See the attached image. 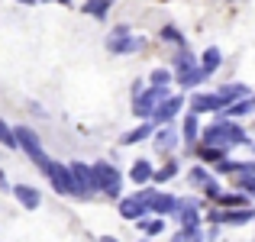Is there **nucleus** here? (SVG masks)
<instances>
[{"instance_id":"nucleus-4","label":"nucleus","mask_w":255,"mask_h":242,"mask_svg":"<svg viewBox=\"0 0 255 242\" xmlns=\"http://www.w3.org/2000/svg\"><path fill=\"white\" fill-rule=\"evenodd\" d=\"M142 49V39H136L129 32V26H117V29L107 36V52L110 55H132V52Z\"/></svg>"},{"instance_id":"nucleus-23","label":"nucleus","mask_w":255,"mask_h":242,"mask_svg":"<svg viewBox=\"0 0 255 242\" xmlns=\"http://www.w3.org/2000/svg\"><path fill=\"white\" fill-rule=\"evenodd\" d=\"M204 71L200 68H191V71H184V75H178V84L181 87H187V91H191V87H197V84H204Z\"/></svg>"},{"instance_id":"nucleus-26","label":"nucleus","mask_w":255,"mask_h":242,"mask_svg":"<svg viewBox=\"0 0 255 242\" xmlns=\"http://www.w3.org/2000/svg\"><path fill=\"white\" fill-rule=\"evenodd\" d=\"M136 223H139V230H142L145 233V236H158V233H162L165 230V223H162V220H149V217H142V220H136Z\"/></svg>"},{"instance_id":"nucleus-5","label":"nucleus","mask_w":255,"mask_h":242,"mask_svg":"<svg viewBox=\"0 0 255 242\" xmlns=\"http://www.w3.org/2000/svg\"><path fill=\"white\" fill-rule=\"evenodd\" d=\"M165 97H168V87H155V84L142 87V94L132 97V113H136L139 120H149L152 110L158 107V100H165Z\"/></svg>"},{"instance_id":"nucleus-3","label":"nucleus","mask_w":255,"mask_h":242,"mask_svg":"<svg viewBox=\"0 0 255 242\" xmlns=\"http://www.w3.org/2000/svg\"><path fill=\"white\" fill-rule=\"evenodd\" d=\"M13 136H16V149H23L26 155L39 165V171H42L45 165H49V155L42 152V142H39V132L32 129V126H13Z\"/></svg>"},{"instance_id":"nucleus-8","label":"nucleus","mask_w":255,"mask_h":242,"mask_svg":"<svg viewBox=\"0 0 255 242\" xmlns=\"http://www.w3.org/2000/svg\"><path fill=\"white\" fill-rule=\"evenodd\" d=\"M178 110H184V97H181V94H178V97H165V100H158V107H155V110H152V123H155V126H165V123H171V120L174 117H178Z\"/></svg>"},{"instance_id":"nucleus-6","label":"nucleus","mask_w":255,"mask_h":242,"mask_svg":"<svg viewBox=\"0 0 255 242\" xmlns=\"http://www.w3.org/2000/svg\"><path fill=\"white\" fill-rule=\"evenodd\" d=\"M71 171V194L75 197H94V178H91V165H84V161H75V165H68Z\"/></svg>"},{"instance_id":"nucleus-25","label":"nucleus","mask_w":255,"mask_h":242,"mask_svg":"<svg viewBox=\"0 0 255 242\" xmlns=\"http://www.w3.org/2000/svg\"><path fill=\"white\" fill-rule=\"evenodd\" d=\"M162 39H165V42H171V45H178V49H181V45H184V32H181V29H178V26H174V23L162 26Z\"/></svg>"},{"instance_id":"nucleus-14","label":"nucleus","mask_w":255,"mask_h":242,"mask_svg":"<svg viewBox=\"0 0 255 242\" xmlns=\"http://www.w3.org/2000/svg\"><path fill=\"white\" fill-rule=\"evenodd\" d=\"M152 174H155V165H152L149 158H136V161H132V168H129L132 184H149Z\"/></svg>"},{"instance_id":"nucleus-18","label":"nucleus","mask_w":255,"mask_h":242,"mask_svg":"<svg viewBox=\"0 0 255 242\" xmlns=\"http://www.w3.org/2000/svg\"><path fill=\"white\" fill-rule=\"evenodd\" d=\"M191 68H197V58L187 52V45H181V49L174 52V58H171V71L174 75H184V71H191Z\"/></svg>"},{"instance_id":"nucleus-7","label":"nucleus","mask_w":255,"mask_h":242,"mask_svg":"<svg viewBox=\"0 0 255 242\" xmlns=\"http://www.w3.org/2000/svg\"><path fill=\"white\" fill-rule=\"evenodd\" d=\"M42 174L49 178V187H52L55 194H71V171H68V165L49 158V165L42 168Z\"/></svg>"},{"instance_id":"nucleus-28","label":"nucleus","mask_w":255,"mask_h":242,"mask_svg":"<svg viewBox=\"0 0 255 242\" xmlns=\"http://www.w3.org/2000/svg\"><path fill=\"white\" fill-rule=\"evenodd\" d=\"M0 145H6V149H16V136H13V126H6L3 120H0Z\"/></svg>"},{"instance_id":"nucleus-33","label":"nucleus","mask_w":255,"mask_h":242,"mask_svg":"<svg viewBox=\"0 0 255 242\" xmlns=\"http://www.w3.org/2000/svg\"><path fill=\"white\" fill-rule=\"evenodd\" d=\"M171 242H184V239H181V233H178V236H174V239H171Z\"/></svg>"},{"instance_id":"nucleus-22","label":"nucleus","mask_w":255,"mask_h":242,"mask_svg":"<svg viewBox=\"0 0 255 242\" xmlns=\"http://www.w3.org/2000/svg\"><path fill=\"white\" fill-rule=\"evenodd\" d=\"M187 181H191L194 187H200V191H204V187L210 184V181H217V178H213V174L207 171L204 165H197V168H191V174H187Z\"/></svg>"},{"instance_id":"nucleus-16","label":"nucleus","mask_w":255,"mask_h":242,"mask_svg":"<svg viewBox=\"0 0 255 242\" xmlns=\"http://www.w3.org/2000/svg\"><path fill=\"white\" fill-rule=\"evenodd\" d=\"M152 132H155V123H152V120H142V126L129 129L126 136H120V145H136V142H142V139H149Z\"/></svg>"},{"instance_id":"nucleus-29","label":"nucleus","mask_w":255,"mask_h":242,"mask_svg":"<svg viewBox=\"0 0 255 242\" xmlns=\"http://www.w3.org/2000/svg\"><path fill=\"white\" fill-rule=\"evenodd\" d=\"M220 204H223V207H239V204H243V197H239V194H220Z\"/></svg>"},{"instance_id":"nucleus-1","label":"nucleus","mask_w":255,"mask_h":242,"mask_svg":"<svg viewBox=\"0 0 255 242\" xmlns=\"http://www.w3.org/2000/svg\"><path fill=\"white\" fill-rule=\"evenodd\" d=\"M197 142H200V145H220V149L230 152L233 145H249V139H246V132H243V126H239V123L220 120V123L207 126V129L200 132Z\"/></svg>"},{"instance_id":"nucleus-34","label":"nucleus","mask_w":255,"mask_h":242,"mask_svg":"<svg viewBox=\"0 0 255 242\" xmlns=\"http://www.w3.org/2000/svg\"><path fill=\"white\" fill-rule=\"evenodd\" d=\"M58 3H71V0H58Z\"/></svg>"},{"instance_id":"nucleus-15","label":"nucleus","mask_w":255,"mask_h":242,"mask_svg":"<svg viewBox=\"0 0 255 242\" xmlns=\"http://www.w3.org/2000/svg\"><path fill=\"white\" fill-rule=\"evenodd\" d=\"M220 62H223V52L217 49V45H210V49H204V55H200V62H197V68L204 71V78H210L213 71L220 68Z\"/></svg>"},{"instance_id":"nucleus-12","label":"nucleus","mask_w":255,"mask_h":242,"mask_svg":"<svg viewBox=\"0 0 255 242\" xmlns=\"http://www.w3.org/2000/svg\"><path fill=\"white\" fill-rule=\"evenodd\" d=\"M178 210V197L174 194H162L155 191L149 197V213H158V217H171V213Z\"/></svg>"},{"instance_id":"nucleus-11","label":"nucleus","mask_w":255,"mask_h":242,"mask_svg":"<svg viewBox=\"0 0 255 242\" xmlns=\"http://www.w3.org/2000/svg\"><path fill=\"white\" fill-rule=\"evenodd\" d=\"M145 213H149V204H145L139 194H132V197H120V217H123V220H142Z\"/></svg>"},{"instance_id":"nucleus-21","label":"nucleus","mask_w":255,"mask_h":242,"mask_svg":"<svg viewBox=\"0 0 255 242\" xmlns=\"http://www.w3.org/2000/svg\"><path fill=\"white\" fill-rule=\"evenodd\" d=\"M246 94H249V91H246L243 84H226V87H220V91H217V97L223 100V107H226V104H233V100L246 97Z\"/></svg>"},{"instance_id":"nucleus-10","label":"nucleus","mask_w":255,"mask_h":242,"mask_svg":"<svg viewBox=\"0 0 255 242\" xmlns=\"http://www.w3.org/2000/svg\"><path fill=\"white\" fill-rule=\"evenodd\" d=\"M210 220H213V223L239 226V223H249V220H255V210H249V207H236V210H213Z\"/></svg>"},{"instance_id":"nucleus-27","label":"nucleus","mask_w":255,"mask_h":242,"mask_svg":"<svg viewBox=\"0 0 255 242\" xmlns=\"http://www.w3.org/2000/svg\"><path fill=\"white\" fill-rule=\"evenodd\" d=\"M149 84H155V87H168L171 84V68H155L149 75Z\"/></svg>"},{"instance_id":"nucleus-9","label":"nucleus","mask_w":255,"mask_h":242,"mask_svg":"<svg viewBox=\"0 0 255 242\" xmlns=\"http://www.w3.org/2000/svg\"><path fill=\"white\" fill-rule=\"evenodd\" d=\"M187 107H191V113L204 117V113H220L223 110V100H220L217 94H194V97L187 100Z\"/></svg>"},{"instance_id":"nucleus-24","label":"nucleus","mask_w":255,"mask_h":242,"mask_svg":"<svg viewBox=\"0 0 255 242\" xmlns=\"http://www.w3.org/2000/svg\"><path fill=\"white\" fill-rule=\"evenodd\" d=\"M178 158H174V161H168V165H165V168H158V171L155 174H152V181H155V184H165V181H171L174 178V174H178Z\"/></svg>"},{"instance_id":"nucleus-30","label":"nucleus","mask_w":255,"mask_h":242,"mask_svg":"<svg viewBox=\"0 0 255 242\" xmlns=\"http://www.w3.org/2000/svg\"><path fill=\"white\" fill-rule=\"evenodd\" d=\"M0 191H10V187H6V174H3V168H0Z\"/></svg>"},{"instance_id":"nucleus-19","label":"nucleus","mask_w":255,"mask_h":242,"mask_svg":"<svg viewBox=\"0 0 255 242\" xmlns=\"http://www.w3.org/2000/svg\"><path fill=\"white\" fill-rule=\"evenodd\" d=\"M181 132H184V142H197L200 139V126H197V113H187L184 120H181Z\"/></svg>"},{"instance_id":"nucleus-2","label":"nucleus","mask_w":255,"mask_h":242,"mask_svg":"<svg viewBox=\"0 0 255 242\" xmlns=\"http://www.w3.org/2000/svg\"><path fill=\"white\" fill-rule=\"evenodd\" d=\"M91 178H94V191H100L104 197L117 200L120 194H123V174H120V168H113L110 161L91 165Z\"/></svg>"},{"instance_id":"nucleus-31","label":"nucleus","mask_w":255,"mask_h":242,"mask_svg":"<svg viewBox=\"0 0 255 242\" xmlns=\"http://www.w3.org/2000/svg\"><path fill=\"white\" fill-rule=\"evenodd\" d=\"M19 3H29V6H36V3H45V0H19Z\"/></svg>"},{"instance_id":"nucleus-17","label":"nucleus","mask_w":255,"mask_h":242,"mask_svg":"<svg viewBox=\"0 0 255 242\" xmlns=\"http://www.w3.org/2000/svg\"><path fill=\"white\" fill-rule=\"evenodd\" d=\"M152 136H155V149H158V152H171L174 145H178V132H174L171 123H165L162 129L152 132Z\"/></svg>"},{"instance_id":"nucleus-32","label":"nucleus","mask_w":255,"mask_h":242,"mask_svg":"<svg viewBox=\"0 0 255 242\" xmlns=\"http://www.w3.org/2000/svg\"><path fill=\"white\" fill-rule=\"evenodd\" d=\"M97 242H117V239H113V236H100Z\"/></svg>"},{"instance_id":"nucleus-13","label":"nucleus","mask_w":255,"mask_h":242,"mask_svg":"<svg viewBox=\"0 0 255 242\" xmlns=\"http://www.w3.org/2000/svg\"><path fill=\"white\" fill-rule=\"evenodd\" d=\"M13 194H16L19 207H26V210H39V204H42V194L32 184H13Z\"/></svg>"},{"instance_id":"nucleus-20","label":"nucleus","mask_w":255,"mask_h":242,"mask_svg":"<svg viewBox=\"0 0 255 242\" xmlns=\"http://www.w3.org/2000/svg\"><path fill=\"white\" fill-rule=\"evenodd\" d=\"M81 10L87 13V16H94V19H107V13H110V0H87Z\"/></svg>"}]
</instances>
